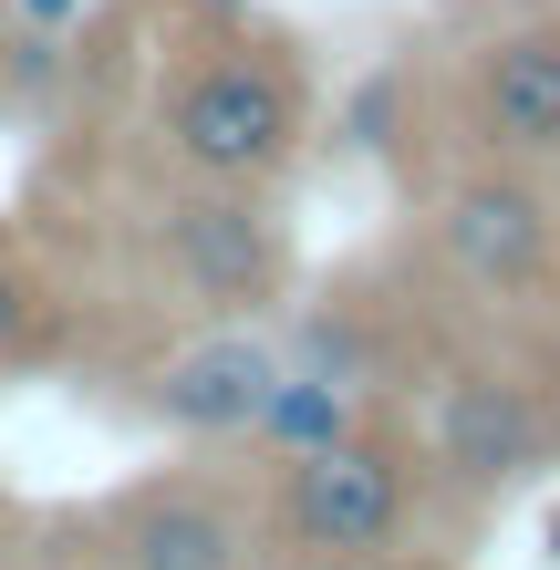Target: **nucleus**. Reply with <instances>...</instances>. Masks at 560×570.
<instances>
[{
	"mask_svg": "<svg viewBox=\"0 0 560 570\" xmlns=\"http://www.w3.org/2000/svg\"><path fill=\"white\" fill-rule=\"evenodd\" d=\"M83 570H259V509L218 478H136L62 519Z\"/></svg>",
	"mask_w": 560,
	"mask_h": 570,
	"instance_id": "3",
	"label": "nucleus"
},
{
	"mask_svg": "<svg viewBox=\"0 0 560 570\" xmlns=\"http://www.w3.org/2000/svg\"><path fill=\"white\" fill-rule=\"evenodd\" d=\"M271 384H281V353L259 343V332L239 322H208V332H187V343H167L136 374V405L156 425H177V435H259V405H271Z\"/></svg>",
	"mask_w": 560,
	"mask_h": 570,
	"instance_id": "7",
	"label": "nucleus"
},
{
	"mask_svg": "<svg viewBox=\"0 0 560 570\" xmlns=\"http://www.w3.org/2000/svg\"><path fill=\"white\" fill-rule=\"evenodd\" d=\"M436 249H446V271L468 281V291H488V301H530V291L560 271V218H550V197L519 177V166L488 156L478 177L446 187Z\"/></svg>",
	"mask_w": 560,
	"mask_h": 570,
	"instance_id": "6",
	"label": "nucleus"
},
{
	"mask_svg": "<svg viewBox=\"0 0 560 570\" xmlns=\"http://www.w3.org/2000/svg\"><path fill=\"white\" fill-rule=\"evenodd\" d=\"M31 73H52V42H11L0 31V83H31Z\"/></svg>",
	"mask_w": 560,
	"mask_h": 570,
	"instance_id": "10",
	"label": "nucleus"
},
{
	"mask_svg": "<svg viewBox=\"0 0 560 570\" xmlns=\"http://www.w3.org/2000/svg\"><path fill=\"white\" fill-rule=\"evenodd\" d=\"M0 519H11V498H0Z\"/></svg>",
	"mask_w": 560,
	"mask_h": 570,
	"instance_id": "11",
	"label": "nucleus"
},
{
	"mask_svg": "<svg viewBox=\"0 0 560 570\" xmlns=\"http://www.w3.org/2000/svg\"><path fill=\"white\" fill-rule=\"evenodd\" d=\"M415 446L394 435H333V446L281 456L271 498H259V540L302 560H384L415 529Z\"/></svg>",
	"mask_w": 560,
	"mask_h": 570,
	"instance_id": "2",
	"label": "nucleus"
},
{
	"mask_svg": "<svg viewBox=\"0 0 560 570\" xmlns=\"http://www.w3.org/2000/svg\"><path fill=\"white\" fill-rule=\"evenodd\" d=\"M312 136V83L281 42L177 31L156 73V146L208 187H271Z\"/></svg>",
	"mask_w": 560,
	"mask_h": 570,
	"instance_id": "1",
	"label": "nucleus"
},
{
	"mask_svg": "<svg viewBox=\"0 0 560 570\" xmlns=\"http://www.w3.org/2000/svg\"><path fill=\"white\" fill-rule=\"evenodd\" d=\"M42 353H62V291L42 249L21 228H0V363H42Z\"/></svg>",
	"mask_w": 560,
	"mask_h": 570,
	"instance_id": "9",
	"label": "nucleus"
},
{
	"mask_svg": "<svg viewBox=\"0 0 560 570\" xmlns=\"http://www.w3.org/2000/svg\"><path fill=\"white\" fill-rule=\"evenodd\" d=\"M550 456H560V405H550V384L509 374V363H468L425 405V466L468 498H509Z\"/></svg>",
	"mask_w": 560,
	"mask_h": 570,
	"instance_id": "4",
	"label": "nucleus"
},
{
	"mask_svg": "<svg viewBox=\"0 0 560 570\" xmlns=\"http://www.w3.org/2000/svg\"><path fill=\"white\" fill-rule=\"evenodd\" d=\"M156 249H167V281L208 322H239L259 301H281V281H291V239H281V218L259 208V187L187 177L167 208H156Z\"/></svg>",
	"mask_w": 560,
	"mask_h": 570,
	"instance_id": "5",
	"label": "nucleus"
},
{
	"mask_svg": "<svg viewBox=\"0 0 560 570\" xmlns=\"http://www.w3.org/2000/svg\"><path fill=\"white\" fill-rule=\"evenodd\" d=\"M456 125H468V146L499 156V166L560 156V21L478 42L468 73H456Z\"/></svg>",
	"mask_w": 560,
	"mask_h": 570,
	"instance_id": "8",
	"label": "nucleus"
}]
</instances>
